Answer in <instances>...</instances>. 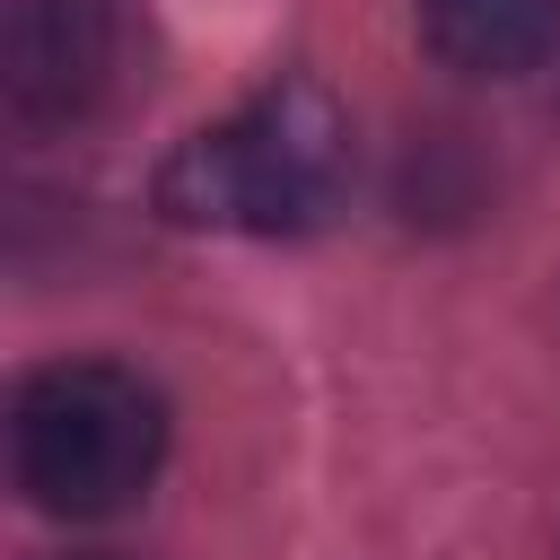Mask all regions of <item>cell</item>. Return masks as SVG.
Here are the masks:
<instances>
[{"label": "cell", "mask_w": 560, "mask_h": 560, "mask_svg": "<svg viewBox=\"0 0 560 560\" xmlns=\"http://www.w3.org/2000/svg\"><path fill=\"white\" fill-rule=\"evenodd\" d=\"M61 560H114V551H61Z\"/></svg>", "instance_id": "obj_5"}, {"label": "cell", "mask_w": 560, "mask_h": 560, "mask_svg": "<svg viewBox=\"0 0 560 560\" xmlns=\"http://www.w3.org/2000/svg\"><path fill=\"white\" fill-rule=\"evenodd\" d=\"M131 61V0H18L0 35V88L26 131L88 122Z\"/></svg>", "instance_id": "obj_3"}, {"label": "cell", "mask_w": 560, "mask_h": 560, "mask_svg": "<svg viewBox=\"0 0 560 560\" xmlns=\"http://www.w3.org/2000/svg\"><path fill=\"white\" fill-rule=\"evenodd\" d=\"M166 402L114 359H52L9 402V472L44 516H114L158 481Z\"/></svg>", "instance_id": "obj_2"}, {"label": "cell", "mask_w": 560, "mask_h": 560, "mask_svg": "<svg viewBox=\"0 0 560 560\" xmlns=\"http://www.w3.org/2000/svg\"><path fill=\"white\" fill-rule=\"evenodd\" d=\"M350 192V114L315 79H280L236 114L175 140L158 166V210L219 236H306Z\"/></svg>", "instance_id": "obj_1"}, {"label": "cell", "mask_w": 560, "mask_h": 560, "mask_svg": "<svg viewBox=\"0 0 560 560\" xmlns=\"http://www.w3.org/2000/svg\"><path fill=\"white\" fill-rule=\"evenodd\" d=\"M420 44L464 79H516L560 44V0H411Z\"/></svg>", "instance_id": "obj_4"}]
</instances>
